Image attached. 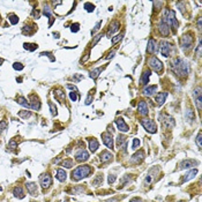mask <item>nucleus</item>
Masks as SVG:
<instances>
[{
    "label": "nucleus",
    "mask_w": 202,
    "mask_h": 202,
    "mask_svg": "<svg viewBox=\"0 0 202 202\" xmlns=\"http://www.w3.org/2000/svg\"><path fill=\"white\" fill-rule=\"evenodd\" d=\"M101 26H102V21H98L97 23H96V26H95V28H94V30L91 31V34H95L97 30H100V28H101Z\"/></svg>",
    "instance_id": "nucleus-49"
},
{
    "label": "nucleus",
    "mask_w": 202,
    "mask_h": 202,
    "mask_svg": "<svg viewBox=\"0 0 202 202\" xmlns=\"http://www.w3.org/2000/svg\"><path fill=\"white\" fill-rule=\"evenodd\" d=\"M102 139H103V142L104 144L109 148V149H113V139H112V134L110 133H103L102 134Z\"/></svg>",
    "instance_id": "nucleus-8"
},
{
    "label": "nucleus",
    "mask_w": 202,
    "mask_h": 202,
    "mask_svg": "<svg viewBox=\"0 0 202 202\" xmlns=\"http://www.w3.org/2000/svg\"><path fill=\"white\" fill-rule=\"evenodd\" d=\"M166 97H168V93H158L157 95H156V98H155V101L157 103V105L158 106H162L163 104H164V102L166 100Z\"/></svg>",
    "instance_id": "nucleus-19"
},
{
    "label": "nucleus",
    "mask_w": 202,
    "mask_h": 202,
    "mask_svg": "<svg viewBox=\"0 0 202 202\" xmlns=\"http://www.w3.org/2000/svg\"><path fill=\"white\" fill-rule=\"evenodd\" d=\"M102 70H103V68H96V69L91 70V73H90V77H91V79H96V77L100 75V73H101Z\"/></svg>",
    "instance_id": "nucleus-36"
},
{
    "label": "nucleus",
    "mask_w": 202,
    "mask_h": 202,
    "mask_svg": "<svg viewBox=\"0 0 202 202\" xmlns=\"http://www.w3.org/2000/svg\"><path fill=\"white\" fill-rule=\"evenodd\" d=\"M198 28L201 30V17H199V21H198Z\"/></svg>",
    "instance_id": "nucleus-58"
},
{
    "label": "nucleus",
    "mask_w": 202,
    "mask_h": 202,
    "mask_svg": "<svg viewBox=\"0 0 202 202\" xmlns=\"http://www.w3.org/2000/svg\"><path fill=\"white\" fill-rule=\"evenodd\" d=\"M125 141H126V137L124 135H119L118 139H117V144L120 147V146H123L125 143Z\"/></svg>",
    "instance_id": "nucleus-41"
},
{
    "label": "nucleus",
    "mask_w": 202,
    "mask_h": 202,
    "mask_svg": "<svg viewBox=\"0 0 202 202\" xmlns=\"http://www.w3.org/2000/svg\"><path fill=\"white\" fill-rule=\"evenodd\" d=\"M157 50V42L154 38H150L148 40V46H147V52L150 54H154Z\"/></svg>",
    "instance_id": "nucleus-13"
},
{
    "label": "nucleus",
    "mask_w": 202,
    "mask_h": 202,
    "mask_svg": "<svg viewBox=\"0 0 202 202\" xmlns=\"http://www.w3.org/2000/svg\"><path fill=\"white\" fill-rule=\"evenodd\" d=\"M148 65L150 66V68H153L155 72L161 73L163 70V64L161 63L160 59H157L156 57H150L148 59Z\"/></svg>",
    "instance_id": "nucleus-4"
},
{
    "label": "nucleus",
    "mask_w": 202,
    "mask_h": 202,
    "mask_svg": "<svg viewBox=\"0 0 202 202\" xmlns=\"http://www.w3.org/2000/svg\"><path fill=\"white\" fill-rule=\"evenodd\" d=\"M140 147V140L139 139H134L133 140V146H132V149H137Z\"/></svg>",
    "instance_id": "nucleus-48"
},
{
    "label": "nucleus",
    "mask_w": 202,
    "mask_h": 202,
    "mask_svg": "<svg viewBox=\"0 0 202 202\" xmlns=\"http://www.w3.org/2000/svg\"><path fill=\"white\" fill-rule=\"evenodd\" d=\"M171 50H172V45L170 43H165V42H162L161 43V53H162V56L169 57Z\"/></svg>",
    "instance_id": "nucleus-12"
},
{
    "label": "nucleus",
    "mask_w": 202,
    "mask_h": 202,
    "mask_svg": "<svg viewBox=\"0 0 202 202\" xmlns=\"http://www.w3.org/2000/svg\"><path fill=\"white\" fill-rule=\"evenodd\" d=\"M8 20H9V22H10L12 24H16V23L19 22V17H17L15 14H9V15H8Z\"/></svg>",
    "instance_id": "nucleus-35"
},
{
    "label": "nucleus",
    "mask_w": 202,
    "mask_h": 202,
    "mask_svg": "<svg viewBox=\"0 0 202 202\" xmlns=\"http://www.w3.org/2000/svg\"><path fill=\"white\" fill-rule=\"evenodd\" d=\"M88 158H89V154H88L84 149H80V150L75 154V160H76L77 162H80V163L86 162Z\"/></svg>",
    "instance_id": "nucleus-9"
},
{
    "label": "nucleus",
    "mask_w": 202,
    "mask_h": 202,
    "mask_svg": "<svg viewBox=\"0 0 202 202\" xmlns=\"http://www.w3.org/2000/svg\"><path fill=\"white\" fill-rule=\"evenodd\" d=\"M19 117H21L22 119H28L29 117H31V112H30V111H28V110L20 111V112H19Z\"/></svg>",
    "instance_id": "nucleus-32"
},
{
    "label": "nucleus",
    "mask_w": 202,
    "mask_h": 202,
    "mask_svg": "<svg viewBox=\"0 0 202 202\" xmlns=\"http://www.w3.org/2000/svg\"><path fill=\"white\" fill-rule=\"evenodd\" d=\"M116 124H117L118 130H119L120 132H128V131H130V127L127 126V124L125 123V120H124L123 118L116 119Z\"/></svg>",
    "instance_id": "nucleus-14"
},
{
    "label": "nucleus",
    "mask_w": 202,
    "mask_h": 202,
    "mask_svg": "<svg viewBox=\"0 0 202 202\" xmlns=\"http://www.w3.org/2000/svg\"><path fill=\"white\" fill-rule=\"evenodd\" d=\"M196 144H198V147L199 148H201L202 147V133L201 132H199V134H198V136H196Z\"/></svg>",
    "instance_id": "nucleus-42"
},
{
    "label": "nucleus",
    "mask_w": 202,
    "mask_h": 202,
    "mask_svg": "<svg viewBox=\"0 0 202 202\" xmlns=\"http://www.w3.org/2000/svg\"><path fill=\"white\" fill-rule=\"evenodd\" d=\"M39 181H40L42 188H43V189H46V188H49V187L51 186V184H52V177H51L50 174H47V173H44V174H42V176L39 177Z\"/></svg>",
    "instance_id": "nucleus-7"
},
{
    "label": "nucleus",
    "mask_w": 202,
    "mask_h": 202,
    "mask_svg": "<svg viewBox=\"0 0 202 202\" xmlns=\"http://www.w3.org/2000/svg\"><path fill=\"white\" fill-rule=\"evenodd\" d=\"M56 177H57V179L59 180V181H65L66 180V178H67V173H66V171L65 170H63V169H58L57 170V174H56Z\"/></svg>",
    "instance_id": "nucleus-25"
},
{
    "label": "nucleus",
    "mask_w": 202,
    "mask_h": 202,
    "mask_svg": "<svg viewBox=\"0 0 202 202\" xmlns=\"http://www.w3.org/2000/svg\"><path fill=\"white\" fill-rule=\"evenodd\" d=\"M195 164H198V162L196 161H194V160H185V161H182L181 163H180V166L179 169H189L192 168V166H194Z\"/></svg>",
    "instance_id": "nucleus-21"
},
{
    "label": "nucleus",
    "mask_w": 202,
    "mask_h": 202,
    "mask_svg": "<svg viewBox=\"0 0 202 202\" xmlns=\"http://www.w3.org/2000/svg\"><path fill=\"white\" fill-rule=\"evenodd\" d=\"M70 30H72V33H77V31L80 30V24H79V23H74V24L70 27Z\"/></svg>",
    "instance_id": "nucleus-45"
},
{
    "label": "nucleus",
    "mask_w": 202,
    "mask_h": 202,
    "mask_svg": "<svg viewBox=\"0 0 202 202\" xmlns=\"http://www.w3.org/2000/svg\"><path fill=\"white\" fill-rule=\"evenodd\" d=\"M17 104H20V105H22V106H24V107H27V109H30V103L27 101L24 97H22V96H20V97H17Z\"/></svg>",
    "instance_id": "nucleus-30"
},
{
    "label": "nucleus",
    "mask_w": 202,
    "mask_h": 202,
    "mask_svg": "<svg viewBox=\"0 0 202 202\" xmlns=\"http://www.w3.org/2000/svg\"><path fill=\"white\" fill-rule=\"evenodd\" d=\"M150 70H146V72H143V74H142V76H141V83L142 84H147L148 83V81H149V77H150Z\"/></svg>",
    "instance_id": "nucleus-29"
},
{
    "label": "nucleus",
    "mask_w": 202,
    "mask_h": 202,
    "mask_svg": "<svg viewBox=\"0 0 202 202\" xmlns=\"http://www.w3.org/2000/svg\"><path fill=\"white\" fill-rule=\"evenodd\" d=\"M35 31V27H33V29H31V27H29V26H24L23 27V33L24 34H28V35H33Z\"/></svg>",
    "instance_id": "nucleus-39"
},
{
    "label": "nucleus",
    "mask_w": 202,
    "mask_h": 202,
    "mask_svg": "<svg viewBox=\"0 0 202 202\" xmlns=\"http://www.w3.org/2000/svg\"><path fill=\"white\" fill-rule=\"evenodd\" d=\"M123 36H124V33L123 34H119V35H117L116 37H113L112 38V44H117L119 40H121V38H123Z\"/></svg>",
    "instance_id": "nucleus-43"
},
{
    "label": "nucleus",
    "mask_w": 202,
    "mask_h": 202,
    "mask_svg": "<svg viewBox=\"0 0 202 202\" xmlns=\"http://www.w3.org/2000/svg\"><path fill=\"white\" fill-rule=\"evenodd\" d=\"M102 182H103V174H98V176L94 179L93 185H94V186H100Z\"/></svg>",
    "instance_id": "nucleus-34"
},
{
    "label": "nucleus",
    "mask_w": 202,
    "mask_h": 202,
    "mask_svg": "<svg viewBox=\"0 0 202 202\" xmlns=\"http://www.w3.org/2000/svg\"><path fill=\"white\" fill-rule=\"evenodd\" d=\"M13 68H14L15 70H22V69H23V65L20 64V63H14V64H13Z\"/></svg>",
    "instance_id": "nucleus-47"
},
{
    "label": "nucleus",
    "mask_w": 202,
    "mask_h": 202,
    "mask_svg": "<svg viewBox=\"0 0 202 202\" xmlns=\"http://www.w3.org/2000/svg\"><path fill=\"white\" fill-rule=\"evenodd\" d=\"M196 54L200 57L201 56V43H199V45H198V49H196Z\"/></svg>",
    "instance_id": "nucleus-55"
},
{
    "label": "nucleus",
    "mask_w": 202,
    "mask_h": 202,
    "mask_svg": "<svg viewBox=\"0 0 202 202\" xmlns=\"http://www.w3.org/2000/svg\"><path fill=\"white\" fill-rule=\"evenodd\" d=\"M120 28V23L118 22V21H113V22H111V24H110V28H109V30H107V33H106V36L110 38L112 35L114 34L118 29Z\"/></svg>",
    "instance_id": "nucleus-17"
},
{
    "label": "nucleus",
    "mask_w": 202,
    "mask_h": 202,
    "mask_svg": "<svg viewBox=\"0 0 202 202\" xmlns=\"http://www.w3.org/2000/svg\"><path fill=\"white\" fill-rule=\"evenodd\" d=\"M49 106H50V110H51V114L52 116H57V107L54 106V104L52 102H49Z\"/></svg>",
    "instance_id": "nucleus-40"
},
{
    "label": "nucleus",
    "mask_w": 202,
    "mask_h": 202,
    "mask_svg": "<svg viewBox=\"0 0 202 202\" xmlns=\"http://www.w3.org/2000/svg\"><path fill=\"white\" fill-rule=\"evenodd\" d=\"M93 102V96L91 95H89L88 97H87V101H86V105H89L90 103Z\"/></svg>",
    "instance_id": "nucleus-53"
},
{
    "label": "nucleus",
    "mask_w": 202,
    "mask_h": 202,
    "mask_svg": "<svg viewBox=\"0 0 202 202\" xmlns=\"http://www.w3.org/2000/svg\"><path fill=\"white\" fill-rule=\"evenodd\" d=\"M102 36H103V35H102V34H98V35H97V36H95V38H94V40L91 42V46H95V45H96V44H97V43L100 42V39H101V38H102Z\"/></svg>",
    "instance_id": "nucleus-44"
},
{
    "label": "nucleus",
    "mask_w": 202,
    "mask_h": 202,
    "mask_svg": "<svg viewBox=\"0 0 202 202\" xmlns=\"http://www.w3.org/2000/svg\"><path fill=\"white\" fill-rule=\"evenodd\" d=\"M185 117H186V119H187L189 123H192L193 119H194V113H193V111H192L191 109H187V111H186V113H185Z\"/></svg>",
    "instance_id": "nucleus-33"
},
{
    "label": "nucleus",
    "mask_w": 202,
    "mask_h": 202,
    "mask_svg": "<svg viewBox=\"0 0 202 202\" xmlns=\"http://www.w3.org/2000/svg\"><path fill=\"white\" fill-rule=\"evenodd\" d=\"M179 202H184V201H179Z\"/></svg>",
    "instance_id": "nucleus-61"
},
{
    "label": "nucleus",
    "mask_w": 202,
    "mask_h": 202,
    "mask_svg": "<svg viewBox=\"0 0 202 202\" xmlns=\"http://www.w3.org/2000/svg\"><path fill=\"white\" fill-rule=\"evenodd\" d=\"M141 125L144 127V130L151 134H155L157 132V126H156V123L151 119H141Z\"/></svg>",
    "instance_id": "nucleus-3"
},
{
    "label": "nucleus",
    "mask_w": 202,
    "mask_h": 202,
    "mask_svg": "<svg viewBox=\"0 0 202 202\" xmlns=\"http://www.w3.org/2000/svg\"><path fill=\"white\" fill-rule=\"evenodd\" d=\"M160 120L163 123V125L166 127V128H173L174 125H176V121L172 117H170L168 114H161L160 116Z\"/></svg>",
    "instance_id": "nucleus-6"
},
{
    "label": "nucleus",
    "mask_w": 202,
    "mask_h": 202,
    "mask_svg": "<svg viewBox=\"0 0 202 202\" xmlns=\"http://www.w3.org/2000/svg\"><path fill=\"white\" fill-rule=\"evenodd\" d=\"M26 187H27V189H28V193L30 194V195H37V193H38V189H37V185L35 184V182H27L26 184Z\"/></svg>",
    "instance_id": "nucleus-20"
},
{
    "label": "nucleus",
    "mask_w": 202,
    "mask_h": 202,
    "mask_svg": "<svg viewBox=\"0 0 202 202\" xmlns=\"http://www.w3.org/2000/svg\"><path fill=\"white\" fill-rule=\"evenodd\" d=\"M196 173H198V170H196V169H192V170L188 171V172L186 173V176L182 178V181H184V182H187L188 180L193 179V178L196 176Z\"/></svg>",
    "instance_id": "nucleus-24"
},
{
    "label": "nucleus",
    "mask_w": 202,
    "mask_h": 202,
    "mask_svg": "<svg viewBox=\"0 0 202 202\" xmlns=\"http://www.w3.org/2000/svg\"><path fill=\"white\" fill-rule=\"evenodd\" d=\"M33 15H34V16H36V17L38 19V17H39V12H38V10L36 12V9H34V12H33Z\"/></svg>",
    "instance_id": "nucleus-57"
},
{
    "label": "nucleus",
    "mask_w": 202,
    "mask_h": 202,
    "mask_svg": "<svg viewBox=\"0 0 202 202\" xmlns=\"http://www.w3.org/2000/svg\"><path fill=\"white\" fill-rule=\"evenodd\" d=\"M73 164H74V163H73V160H69V158H68V160H65V161L61 163V165L66 169H70L73 166Z\"/></svg>",
    "instance_id": "nucleus-37"
},
{
    "label": "nucleus",
    "mask_w": 202,
    "mask_h": 202,
    "mask_svg": "<svg viewBox=\"0 0 202 202\" xmlns=\"http://www.w3.org/2000/svg\"><path fill=\"white\" fill-rule=\"evenodd\" d=\"M7 128V123L5 121V120H2V121H0V134L5 131Z\"/></svg>",
    "instance_id": "nucleus-46"
},
{
    "label": "nucleus",
    "mask_w": 202,
    "mask_h": 202,
    "mask_svg": "<svg viewBox=\"0 0 202 202\" xmlns=\"http://www.w3.org/2000/svg\"><path fill=\"white\" fill-rule=\"evenodd\" d=\"M98 147H100V143L96 139H90L89 140V149H90L91 153H95L98 149Z\"/></svg>",
    "instance_id": "nucleus-27"
},
{
    "label": "nucleus",
    "mask_w": 202,
    "mask_h": 202,
    "mask_svg": "<svg viewBox=\"0 0 202 202\" xmlns=\"http://www.w3.org/2000/svg\"><path fill=\"white\" fill-rule=\"evenodd\" d=\"M69 97H70V100H72L73 102H75L77 98H79V96L76 95V93H70V94H69Z\"/></svg>",
    "instance_id": "nucleus-52"
},
{
    "label": "nucleus",
    "mask_w": 202,
    "mask_h": 202,
    "mask_svg": "<svg viewBox=\"0 0 202 202\" xmlns=\"http://www.w3.org/2000/svg\"><path fill=\"white\" fill-rule=\"evenodd\" d=\"M131 202H142L141 200H139V199H134V200H132Z\"/></svg>",
    "instance_id": "nucleus-59"
},
{
    "label": "nucleus",
    "mask_w": 202,
    "mask_h": 202,
    "mask_svg": "<svg viewBox=\"0 0 202 202\" xmlns=\"http://www.w3.org/2000/svg\"><path fill=\"white\" fill-rule=\"evenodd\" d=\"M107 202H117L116 200H112V201H107Z\"/></svg>",
    "instance_id": "nucleus-60"
},
{
    "label": "nucleus",
    "mask_w": 202,
    "mask_h": 202,
    "mask_svg": "<svg viewBox=\"0 0 202 202\" xmlns=\"http://www.w3.org/2000/svg\"><path fill=\"white\" fill-rule=\"evenodd\" d=\"M100 158H101V162L102 163H107L112 160V154L109 153V151H102L101 155H100Z\"/></svg>",
    "instance_id": "nucleus-23"
},
{
    "label": "nucleus",
    "mask_w": 202,
    "mask_h": 202,
    "mask_svg": "<svg viewBox=\"0 0 202 202\" xmlns=\"http://www.w3.org/2000/svg\"><path fill=\"white\" fill-rule=\"evenodd\" d=\"M23 47H24L26 50L33 52V51H35V50L38 47V45H37V44H33V43H24V44H23Z\"/></svg>",
    "instance_id": "nucleus-31"
},
{
    "label": "nucleus",
    "mask_w": 202,
    "mask_h": 202,
    "mask_svg": "<svg viewBox=\"0 0 202 202\" xmlns=\"http://www.w3.org/2000/svg\"><path fill=\"white\" fill-rule=\"evenodd\" d=\"M29 100H30V109L31 110H35V111H38L40 109V102H39V98L36 96V95H31L29 96Z\"/></svg>",
    "instance_id": "nucleus-10"
},
{
    "label": "nucleus",
    "mask_w": 202,
    "mask_h": 202,
    "mask_svg": "<svg viewBox=\"0 0 202 202\" xmlns=\"http://www.w3.org/2000/svg\"><path fill=\"white\" fill-rule=\"evenodd\" d=\"M84 9H86L88 13H91V12H94L95 6H94L91 2H86V3H84Z\"/></svg>",
    "instance_id": "nucleus-38"
},
{
    "label": "nucleus",
    "mask_w": 202,
    "mask_h": 202,
    "mask_svg": "<svg viewBox=\"0 0 202 202\" xmlns=\"http://www.w3.org/2000/svg\"><path fill=\"white\" fill-rule=\"evenodd\" d=\"M143 158H144V151H143V150H140L139 153H136V154H134V155L132 156L131 163H133V164H139L140 162L143 161Z\"/></svg>",
    "instance_id": "nucleus-16"
},
{
    "label": "nucleus",
    "mask_w": 202,
    "mask_h": 202,
    "mask_svg": "<svg viewBox=\"0 0 202 202\" xmlns=\"http://www.w3.org/2000/svg\"><path fill=\"white\" fill-rule=\"evenodd\" d=\"M137 111H139V113H140L141 116H147V114H148V112H149L147 103H146L144 101L140 102V103H139V105H137Z\"/></svg>",
    "instance_id": "nucleus-18"
},
{
    "label": "nucleus",
    "mask_w": 202,
    "mask_h": 202,
    "mask_svg": "<svg viewBox=\"0 0 202 202\" xmlns=\"http://www.w3.org/2000/svg\"><path fill=\"white\" fill-rule=\"evenodd\" d=\"M13 194L15 198L17 199H23L24 198V192H23V188L20 187V186H16L14 189H13Z\"/></svg>",
    "instance_id": "nucleus-26"
},
{
    "label": "nucleus",
    "mask_w": 202,
    "mask_h": 202,
    "mask_svg": "<svg viewBox=\"0 0 202 202\" xmlns=\"http://www.w3.org/2000/svg\"><path fill=\"white\" fill-rule=\"evenodd\" d=\"M193 42H194V38H193L192 35L185 34L181 37V40H180L181 47H182L184 50H189V49L192 47V45H193Z\"/></svg>",
    "instance_id": "nucleus-5"
},
{
    "label": "nucleus",
    "mask_w": 202,
    "mask_h": 202,
    "mask_svg": "<svg viewBox=\"0 0 202 202\" xmlns=\"http://www.w3.org/2000/svg\"><path fill=\"white\" fill-rule=\"evenodd\" d=\"M66 87H67L68 89H72V90H74V93H76V91H77V88H76L75 86H72V84H67Z\"/></svg>",
    "instance_id": "nucleus-54"
},
{
    "label": "nucleus",
    "mask_w": 202,
    "mask_h": 202,
    "mask_svg": "<svg viewBox=\"0 0 202 202\" xmlns=\"http://www.w3.org/2000/svg\"><path fill=\"white\" fill-rule=\"evenodd\" d=\"M158 31H160V34L162 35V37H166L170 34V27L168 26V23L164 22L163 20L161 21V23L158 26Z\"/></svg>",
    "instance_id": "nucleus-11"
},
{
    "label": "nucleus",
    "mask_w": 202,
    "mask_h": 202,
    "mask_svg": "<svg viewBox=\"0 0 202 202\" xmlns=\"http://www.w3.org/2000/svg\"><path fill=\"white\" fill-rule=\"evenodd\" d=\"M156 91H157V86H156V84H155V86H148V87H146V88L143 89V95H146V96H151V95H154Z\"/></svg>",
    "instance_id": "nucleus-22"
},
{
    "label": "nucleus",
    "mask_w": 202,
    "mask_h": 202,
    "mask_svg": "<svg viewBox=\"0 0 202 202\" xmlns=\"http://www.w3.org/2000/svg\"><path fill=\"white\" fill-rule=\"evenodd\" d=\"M173 67H174V72L178 76H186L189 72V65L186 60L181 59V58H177L174 61H173Z\"/></svg>",
    "instance_id": "nucleus-1"
},
{
    "label": "nucleus",
    "mask_w": 202,
    "mask_h": 202,
    "mask_svg": "<svg viewBox=\"0 0 202 202\" xmlns=\"http://www.w3.org/2000/svg\"><path fill=\"white\" fill-rule=\"evenodd\" d=\"M8 147H10V148H13V149H14V148H16V147H17L16 141H15V140H10V141H9V143H8Z\"/></svg>",
    "instance_id": "nucleus-50"
},
{
    "label": "nucleus",
    "mask_w": 202,
    "mask_h": 202,
    "mask_svg": "<svg viewBox=\"0 0 202 202\" xmlns=\"http://www.w3.org/2000/svg\"><path fill=\"white\" fill-rule=\"evenodd\" d=\"M93 172V169L89 165H80L75 169L73 172H72V179L75 180V181H79L83 178H87Z\"/></svg>",
    "instance_id": "nucleus-2"
},
{
    "label": "nucleus",
    "mask_w": 202,
    "mask_h": 202,
    "mask_svg": "<svg viewBox=\"0 0 202 202\" xmlns=\"http://www.w3.org/2000/svg\"><path fill=\"white\" fill-rule=\"evenodd\" d=\"M54 97L57 98V101H59L60 103H63V102L65 101V93L63 91V90H60V89H58V90H54Z\"/></svg>",
    "instance_id": "nucleus-28"
},
{
    "label": "nucleus",
    "mask_w": 202,
    "mask_h": 202,
    "mask_svg": "<svg viewBox=\"0 0 202 202\" xmlns=\"http://www.w3.org/2000/svg\"><path fill=\"white\" fill-rule=\"evenodd\" d=\"M107 181H109V184H113L116 181V176L114 174H110L109 178H107Z\"/></svg>",
    "instance_id": "nucleus-51"
},
{
    "label": "nucleus",
    "mask_w": 202,
    "mask_h": 202,
    "mask_svg": "<svg viewBox=\"0 0 202 202\" xmlns=\"http://www.w3.org/2000/svg\"><path fill=\"white\" fill-rule=\"evenodd\" d=\"M114 54H116V52H114V51H112V52H110V53H109V56H107V57H105V59H107V60H109V59L113 58V57H114Z\"/></svg>",
    "instance_id": "nucleus-56"
},
{
    "label": "nucleus",
    "mask_w": 202,
    "mask_h": 202,
    "mask_svg": "<svg viewBox=\"0 0 202 202\" xmlns=\"http://www.w3.org/2000/svg\"><path fill=\"white\" fill-rule=\"evenodd\" d=\"M194 101H195V104L198 106V110L201 111V88L198 87L195 90H194Z\"/></svg>",
    "instance_id": "nucleus-15"
}]
</instances>
